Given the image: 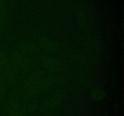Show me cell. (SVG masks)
Here are the masks:
<instances>
[{
  "mask_svg": "<svg viewBox=\"0 0 124 116\" xmlns=\"http://www.w3.org/2000/svg\"><path fill=\"white\" fill-rule=\"evenodd\" d=\"M20 106V100L16 94H13L10 98L7 103V112L10 114L15 113L18 110Z\"/></svg>",
  "mask_w": 124,
  "mask_h": 116,
  "instance_id": "9c48e42d",
  "label": "cell"
},
{
  "mask_svg": "<svg viewBox=\"0 0 124 116\" xmlns=\"http://www.w3.org/2000/svg\"><path fill=\"white\" fill-rule=\"evenodd\" d=\"M8 64V60L6 53L0 48V70L2 72L5 66Z\"/></svg>",
  "mask_w": 124,
  "mask_h": 116,
  "instance_id": "9a60e30c",
  "label": "cell"
},
{
  "mask_svg": "<svg viewBox=\"0 0 124 116\" xmlns=\"http://www.w3.org/2000/svg\"><path fill=\"white\" fill-rule=\"evenodd\" d=\"M6 82L4 79L2 73L0 75V101L3 102L7 92V85Z\"/></svg>",
  "mask_w": 124,
  "mask_h": 116,
  "instance_id": "7c38bea8",
  "label": "cell"
},
{
  "mask_svg": "<svg viewBox=\"0 0 124 116\" xmlns=\"http://www.w3.org/2000/svg\"><path fill=\"white\" fill-rule=\"evenodd\" d=\"M56 82L54 76L50 74L43 77L37 84L27 90V96L31 97L39 93L47 91L54 86Z\"/></svg>",
  "mask_w": 124,
  "mask_h": 116,
  "instance_id": "6da1fadb",
  "label": "cell"
},
{
  "mask_svg": "<svg viewBox=\"0 0 124 116\" xmlns=\"http://www.w3.org/2000/svg\"><path fill=\"white\" fill-rule=\"evenodd\" d=\"M44 76V72L42 70H36L31 72L24 81V89L27 90L35 86L43 78Z\"/></svg>",
  "mask_w": 124,
  "mask_h": 116,
  "instance_id": "3957f363",
  "label": "cell"
},
{
  "mask_svg": "<svg viewBox=\"0 0 124 116\" xmlns=\"http://www.w3.org/2000/svg\"><path fill=\"white\" fill-rule=\"evenodd\" d=\"M64 99V94L62 92L58 93L46 100L42 105V109L44 110H50L58 107L62 103Z\"/></svg>",
  "mask_w": 124,
  "mask_h": 116,
  "instance_id": "277c9868",
  "label": "cell"
},
{
  "mask_svg": "<svg viewBox=\"0 0 124 116\" xmlns=\"http://www.w3.org/2000/svg\"><path fill=\"white\" fill-rule=\"evenodd\" d=\"M38 44L44 50L49 51H57L59 50V45L58 42L44 36L38 39Z\"/></svg>",
  "mask_w": 124,
  "mask_h": 116,
  "instance_id": "52a82bcc",
  "label": "cell"
},
{
  "mask_svg": "<svg viewBox=\"0 0 124 116\" xmlns=\"http://www.w3.org/2000/svg\"><path fill=\"white\" fill-rule=\"evenodd\" d=\"M91 96L95 100H101L105 97V93L101 89H93L90 93Z\"/></svg>",
  "mask_w": 124,
  "mask_h": 116,
  "instance_id": "4fadbf2b",
  "label": "cell"
},
{
  "mask_svg": "<svg viewBox=\"0 0 124 116\" xmlns=\"http://www.w3.org/2000/svg\"><path fill=\"white\" fill-rule=\"evenodd\" d=\"M79 82L82 85L85 86V87H87L89 84V80H88V79L87 77H85V76H81L79 77Z\"/></svg>",
  "mask_w": 124,
  "mask_h": 116,
  "instance_id": "e0dca14e",
  "label": "cell"
},
{
  "mask_svg": "<svg viewBox=\"0 0 124 116\" xmlns=\"http://www.w3.org/2000/svg\"><path fill=\"white\" fill-rule=\"evenodd\" d=\"M73 58H75V60H76L79 64H85V63L86 62V60L85 59V58L82 56V55L75 54V55H74Z\"/></svg>",
  "mask_w": 124,
  "mask_h": 116,
  "instance_id": "2e32d148",
  "label": "cell"
},
{
  "mask_svg": "<svg viewBox=\"0 0 124 116\" xmlns=\"http://www.w3.org/2000/svg\"><path fill=\"white\" fill-rule=\"evenodd\" d=\"M6 12V5L4 0H0V14Z\"/></svg>",
  "mask_w": 124,
  "mask_h": 116,
  "instance_id": "d6986e66",
  "label": "cell"
},
{
  "mask_svg": "<svg viewBox=\"0 0 124 116\" xmlns=\"http://www.w3.org/2000/svg\"><path fill=\"white\" fill-rule=\"evenodd\" d=\"M22 54L18 50L13 51L12 56V66L13 67V70L17 72H20V67H21V62Z\"/></svg>",
  "mask_w": 124,
  "mask_h": 116,
  "instance_id": "30bf717a",
  "label": "cell"
},
{
  "mask_svg": "<svg viewBox=\"0 0 124 116\" xmlns=\"http://www.w3.org/2000/svg\"><path fill=\"white\" fill-rule=\"evenodd\" d=\"M26 106L27 111V112H32L33 111H35L36 110V109L37 108V105L35 103H31L27 105Z\"/></svg>",
  "mask_w": 124,
  "mask_h": 116,
  "instance_id": "ac0fdd59",
  "label": "cell"
},
{
  "mask_svg": "<svg viewBox=\"0 0 124 116\" xmlns=\"http://www.w3.org/2000/svg\"><path fill=\"white\" fill-rule=\"evenodd\" d=\"M31 66H32V64H31V60L29 59L27 55L23 54L21 62L20 71L23 72V73H26L31 70Z\"/></svg>",
  "mask_w": 124,
  "mask_h": 116,
  "instance_id": "8fae6325",
  "label": "cell"
},
{
  "mask_svg": "<svg viewBox=\"0 0 124 116\" xmlns=\"http://www.w3.org/2000/svg\"><path fill=\"white\" fill-rule=\"evenodd\" d=\"M1 73H2V72H1V70H0V75L1 74Z\"/></svg>",
  "mask_w": 124,
  "mask_h": 116,
  "instance_id": "44dd1931",
  "label": "cell"
},
{
  "mask_svg": "<svg viewBox=\"0 0 124 116\" xmlns=\"http://www.w3.org/2000/svg\"><path fill=\"white\" fill-rule=\"evenodd\" d=\"M1 72L6 83L10 87L14 86L16 82V72L13 70L12 65L8 63L5 66Z\"/></svg>",
  "mask_w": 124,
  "mask_h": 116,
  "instance_id": "8992f818",
  "label": "cell"
},
{
  "mask_svg": "<svg viewBox=\"0 0 124 116\" xmlns=\"http://www.w3.org/2000/svg\"><path fill=\"white\" fill-rule=\"evenodd\" d=\"M8 2V3L10 4V6H12V5H13L15 4V2H16V0H7Z\"/></svg>",
  "mask_w": 124,
  "mask_h": 116,
  "instance_id": "ffe728a7",
  "label": "cell"
},
{
  "mask_svg": "<svg viewBox=\"0 0 124 116\" xmlns=\"http://www.w3.org/2000/svg\"><path fill=\"white\" fill-rule=\"evenodd\" d=\"M8 24V15L7 12L0 14V33L7 29Z\"/></svg>",
  "mask_w": 124,
  "mask_h": 116,
  "instance_id": "5bb4252c",
  "label": "cell"
},
{
  "mask_svg": "<svg viewBox=\"0 0 124 116\" xmlns=\"http://www.w3.org/2000/svg\"><path fill=\"white\" fill-rule=\"evenodd\" d=\"M75 14H76V20L80 28L86 32L88 30V22L87 18L81 6L77 4L75 6Z\"/></svg>",
  "mask_w": 124,
  "mask_h": 116,
  "instance_id": "5b68a950",
  "label": "cell"
},
{
  "mask_svg": "<svg viewBox=\"0 0 124 116\" xmlns=\"http://www.w3.org/2000/svg\"><path fill=\"white\" fill-rule=\"evenodd\" d=\"M41 62L45 69L52 72H58L64 68L62 62L56 58L44 57L41 59Z\"/></svg>",
  "mask_w": 124,
  "mask_h": 116,
  "instance_id": "7a4b0ae2",
  "label": "cell"
},
{
  "mask_svg": "<svg viewBox=\"0 0 124 116\" xmlns=\"http://www.w3.org/2000/svg\"><path fill=\"white\" fill-rule=\"evenodd\" d=\"M18 50L25 55L35 54L38 50V47L32 41H23L19 44Z\"/></svg>",
  "mask_w": 124,
  "mask_h": 116,
  "instance_id": "ba28073f",
  "label": "cell"
}]
</instances>
